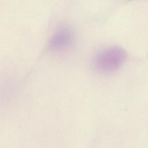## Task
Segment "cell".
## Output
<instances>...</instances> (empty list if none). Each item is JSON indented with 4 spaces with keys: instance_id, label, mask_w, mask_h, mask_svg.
Segmentation results:
<instances>
[{
    "instance_id": "cell-1",
    "label": "cell",
    "mask_w": 148,
    "mask_h": 148,
    "mask_svg": "<svg viewBox=\"0 0 148 148\" xmlns=\"http://www.w3.org/2000/svg\"><path fill=\"white\" fill-rule=\"evenodd\" d=\"M126 57V52L122 49L111 48L100 53L95 59L94 65L100 72H112L122 64Z\"/></svg>"
}]
</instances>
